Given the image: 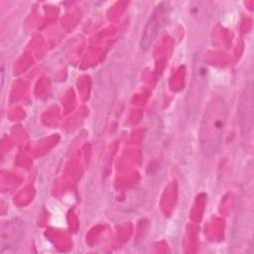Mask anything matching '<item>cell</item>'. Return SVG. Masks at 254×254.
I'll return each mask as SVG.
<instances>
[{"label": "cell", "mask_w": 254, "mask_h": 254, "mask_svg": "<svg viewBox=\"0 0 254 254\" xmlns=\"http://www.w3.org/2000/svg\"><path fill=\"white\" fill-rule=\"evenodd\" d=\"M227 106L220 96L213 97L207 104L199 128V145L205 156L215 155L221 148L226 124Z\"/></svg>", "instance_id": "6da1fadb"}, {"label": "cell", "mask_w": 254, "mask_h": 254, "mask_svg": "<svg viewBox=\"0 0 254 254\" xmlns=\"http://www.w3.org/2000/svg\"><path fill=\"white\" fill-rule=\"evenodd\" d=\"M169 12H170L169 3H166V2L160 3L155 8V10L151 14V16L145 26V29L142 34V38H141L142 49L148 50L152 46V44L156 40L160 30L165 25V22L168 18Z\"/></svg>", "instance_id": "7a4b0ae2"}, {"label": "cell", "mask_w": 254, "mask_h": 254, "mask_svg": "<svg viewBox=\"0 0 254 254\" xmlns=\"http://www.w3.org/2000/svg\"><path fill=\"white\" fill-rule=\"evenodd\" d=\"M239 116H240V125L244 134L248 135L252 129L253 121V88L252 84L249 83L240 98L239 105Z\"/></svg>", "instance_id": "3957f363"}]
</instances>
